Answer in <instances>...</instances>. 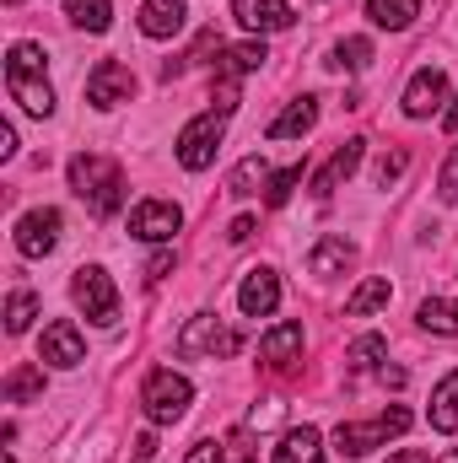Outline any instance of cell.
<instances>
[{
    "instance_id": "ba28073f",
    "label": "cell",
    "mask_w": 458,
    "mask_h": 463,
    "mask_svg": "<svg viewBox=\"0 0 458 463\" xmlns=\"http://www.w3.org/2000/svg\"><path fill=\"white\" fill-rule=\"evenodd\" d=\"M60 227H65V216H60L54 205L27 211V216L16 222V253H22V259H43V253H54V248H60Z\"/></svg>"
},
{
    "instance_id": "9a60e30c",
    "label": "cell",
    "mask_w": 458,
    "mask_h": 463,
    "mask_svg": "<svg viewBox=\"0 0 458 463\" xmlns=\"http://www.w3.org/2000/svg\"><path fill=\"white\" fill-rule=\"evenodd\" d=\"M232 16L248 33H281V27H291V5L286 0H232Z\"/></svg>"
},
{
    "instance_id": "52a82bcc",
    "label": "cell",
    "mask_w": 458,
    "mask_h": 463,
    "mask_svg": "<svg viewBox=\"0 0 458 463\" xmlns=\"http://www.w3.org/2000/svg\"><path fill=\"white\" fill-rule=\"evenodd\" d=\"M243 335L227 329L216 313H195L184 329H178V355H237Z\"/></svg>"
},
{
    "instance_id": "5bb4252c",
    "label": "cell",
    "mask_w": 458,
    "mask_h": 463,
    "mask_svg": "<svg viewBox=\"0 0 458 463\" xmlns=\"http://www.w3.org/2000/svg\"><path fill=\"white\" fill-rule=\"evenodd\" d=\"M135 16H140V33L146 38H178L189 27V5L184 0H146Z\"/></svg>"
},
{
    "instance_id": "f6af8a7d",
    "label": "cell",
    "mask_w": 458,
    "mask_h": 463,
    "mask_svg": "<svg viewBox=\"0 0 458 463\" xmlns=\"http://www.w3.org/2000/svg\"><path fill=\"white\" fill-rule=\"evenodd\" d=\"M5 5H22V0H5Z\"/></svg>"
},
{
    "instance_id": "e0dca14e",
    "label": "cell",
    "mask_w": 458,
    "mask_h": 463,
    "mask_svg": "<svg viewBox=\"0 0 458 463\" xmlns=\"http://www.w3.org/2000/svg\"><path fill=\"white\" fill-rule=\"evenodd\" d=\"M313 124H319V98H297V103H286L281 114L270 118L264 135H270V140H302Z\"/></svg>"
},
{
    "instance_id": "603a6c76",
    "label": "cell",
    "mask_w": 458,
    "mask_h": 463,
    "mask_svg": "<svg viewBox=\"0 0 458 463\" xmlns=\"http://www.w3.org/2000/svg\"><path fill=\"white\" fill-rule=\"evenodd\" d=\"M388 297H394L388 275H372V280H361V286H356V291L345 297V318H367V313L388 307Z\"/></svg>"
},
{
    "instance_id": "8fae6325",
    "label": "cell",
    "mask_w": 458,
    "mask_h": 463,
    "mask_svg": "<svg viewBox=\"0 0 458 463\" xmlns=\"http://www.w3.org/2000/svg\"><path fill=\"white\" fill-rule=\"evenodd\" d=\"M38 361H49V366H60V372L81 366V361H87V340H81V329H76L71 318L49 324V329H43V345H38Z\"/></svg>"
},
{
    "instance_id": "6da1fadb",
    "label": "cell",
    "mask_w": 458,
    "mask_h": 463,
    "mask_svg": "<svg viewBox=\"0 0 458 463\" xmlns=\"http://www.w3.org/2000/svg\"><path fill=\"white\" fill-rule=\"evenodd\" d=\"M43 60H49V54H43L33 38L11 43V54H5V92H11V103H22L33 118L54 114V87H49Z\"/></svg>"
},
{
    "instance_id": "ac0fdd59",
    "label": "cell",
    "mask_w": 458,
    "mask_h": 463,
    "mask_svg": "<svg viewBox=\"0 0 458 463\" xmlns=\"http://www.w3.org/2000/svg\"><path fill=\"white\" fill-rule=\"evenodd\" d=\"M222 60H216V81H243V76H253L270 54H264V43L259 38H248V43H232V49H216Z\"/></svg>"
},
{
    "instance_id": "8d00e7d4",
    "label": "cell",
    "mask_w": 458,
    "mask_h": 463,
    "mask_svg": "<svg viewBox=\"0 0 458 463\" xmlns=\"http://www.w3.org/2000/svg\"><path fill=\"white\" fill-rule=\"evenodd\" d=\"M173 269V248H162V253H151V264H146V280H162Z\"/></svg>"
},
{
    "instance_id": "e575fe53",
    "label": "cell",
    "mask_w": 458,
    "mask_h": 463,
    "mask_svg": "<svg viewBox=\"0 0 458 463\" xmlns=\"http://www.w3.org/2000/svg\"><path fill=\"white\" fill-rule=\"evenodd\" d=\"M405 167H410V156H405V151H394V156H383V162H377V184L388 189V184H394V178H399Z\"/></svg>"
},
{
    "instance_id": "484cf974",
    "label": "cell",
    "mask_w": 458,
    "mask_h": 463,
    "mask_svg": "<svg viewBox=\"0 0 458 463\" xmlns=\"http://www.w3.org/2000/svg\"><path fill=\"white\" fill-rule=\"evenodd\" d=\"M0 393H5V404H33V399H43V372L38 366H11Z\"/></svg>"
},
{
    "instance_id": "7402d4cb",
    "label": "cell",
    "mask_w": 458,
    "mask_h": 463,
    "mask_svg": "<svg viewBox=\"0 0 458 463\" xmlns=\"http://www.w3.org/2000/svg\"><path fill=\"white\" fill-rule=\"evenodd\" d=\"M426 420H432V431H458V372H448L437 388H432V410H426Z\"/></svg>"
},
{
    "instance_id": "f35d334b",
    "label": "cell",
    "mask_w": 458,
    "mask_h": 463,
    "mask_svg": "<svg viewBox=\"0 0 458 463\" xmlns=\"http://www.w3.org/2000/svg\"><path fill=\"white\" fill-rule=\"evenodd\" d=\"M11 156H16V129L0 124V162H11Z\"/></svg>"
},
{
    "instance_id": "277c9868",
    "label": "cell",
    "mask_w": 458,
    "mask_h": 463,
    "mask_svg": "<svg viewBox=\"0 0 458 463\" xmlns=\"http://www.w3.org/2000/svg\"><path fill=\"white\" fill-rule=\"evenodd\" d=\"M405 431H410V410L394 404L377 420H345L340 431H335V448H340L345 458H361V453H372V448H383L388 437H405Z\"/></svg>"
},
{
    "instance_id": "f1b7e54d",
    "label": "cell",
    "mask_w": 458,
    "mask_h": 463,
    "mask_svg": "<svg viewBox=\"0 0 458 463\" xmlns=\"http://www.w3.org/2000/svg\"><path fill=\"white\" fill-rule=\"evenodd\" d=\"M33 318H38V297L33 291H11V302H5V335H27Z\"/></svg>"
},
{
    "instance_id": "ee69618b",
    "label": "cell",
    "mask_w": 458,
    "mask_h": 463,
    "mask_svg": "<svg viewBox=\"0 0 458 463\" xmlns=\"http://www.w3.org/2000/svg\"><path fill=\"white\" fill-rule=\"evenodd\" d=\"M437 463H458V448H453V453H448V458H437Z\"/></svg>"
},
{
    "instance_id": "d6986e66",
    "label": "cell",
    "mask_w": 458,
    "mask_h": 463,
    "mask_svg": "<svg viewBox=\"0 0 458 463\" xmlns=\"http://www.w3.org/2000/svg\"><path fill=\"white\" fill-rule=\"evenodd\" d=\"M350 264H356V242H350V237H319V248L308 253V269H313L319 280L345 275Z\"/></svg>"
},
{
    "instance_id": "d6a6232c",
    "label": "cell",
    "mask_w": 458,
    "mask_h": 463,
    "mask_svg": "<svg viewBox=\"0 0 458 463\" xmlns=\"http://www.w3.org/2000/svg\"><path fill=\"white\" fill-rule=\"evenodd\" d=\"M437 194H443L448 205H458V146L448 151V162H443V178H437Z\"/></svg>"
},
{
    "instance_id": "30bf717a",
    "label": "cell",
    "mask_w": 458,
    "mask_h": 463,
    "mask_svg": "<svg viewBox=\"0 0 458 463\" xmlns=\"http://www.w3.org/2000/svg\"><path fill=\"white\" fill-rule=\"evenodd\" d=\"M178 227H184V211L173 200H140L129 211V237H140V242H173Z\"/></svg>"
},
{
    "instance_id": "b9f144b4",
    "label": "cell",
    "mask_w": 458,
    "mask_h": 463,
    "mask_svg": "<svg viewBox=\"0 0 458 463\" xmlns=\"http://www.w3.org/2000/svg\"><path fill=\"white\" fill-rule=\"evenodd\" d=\"M388 463H432V453H421V448H405V453H394Z\"/></svg>"
},
{
    "instance_id": "1f68e13d",
    "label": "cell",
    "mask_w": 458,
    "mask_h": 463,
    "mask_svg": "<svg viewBox=\"0 0 458 463\" xmlns=\"http://www.w3.org/2000/svg\"><path fill=\"white\" fill-rule=\"evenodd\" d=\"M388 355V340L383 335H361L356 345H350V366H377Z\"/></svg>"
},
{
    "instance_id": "7c38bea8",
    "label": "cell",
    "mask_w": 458,
    "mask_h": 463,
    "mask_svg": "<svg viewBox=\"0 0 458 463\" xmlns=\"http://www.w3.org/2000/svg\"><path fill=\"white\" fill-rule=\"evenodd\" d=\"M443 103H448V76H443L437 65H421V71L410 76V87H405V114L432 118Z\"/></svg>"
},
{
    "instance_id": "2e32d148",
    "label": "cell",
    "mask_w": 458,
    "mask_h": 463,
    "mask_svg": "<svg viewBox=\"0 0 458 463\" xmlns=\"http://www.w3.org/2000/svg\"><path fill=\"white\" fill-rule=\"evenodd\" d=\"M361 151H367V140H361V135H350V140H345L340 151L329 156V167H324V173L313 178V194H319V200H329V194L340 189L345 178H350V173L361 167Z\"/></svg>"
},
{
    "instance_id": "4316f807",
    "label": "cell",
    "mask_w": 458,
    "mask_h": 463,
    "mask_svg": "<svg viewBox=\"0 0 458 463\" xmlns=\"http://www.w3.org/2000/svg\"><path fill=\"white\" fill-rule=\"evenodd\" d=\"M65 16H71L76 27H87V33H109L114 0H65Z\"/></svg>"
},
{
    "instance_id": "d590c367",
    "label": "cell",
    "mask_w": 458,
    "mask_h": 463,
    "mask_svg": "<svg viewBox=\"0 0 458 463\" xmlns=\"http://www.w3.org/2000/svg\"><path fill=\"white\" fill-rule=\"evenodd\" d=\"M227 463H253V442H248V431H232L227 437Z\"/></svg>"
},
{
    "instance_id": "44dd1931",
    "label": "cell",
    "mask_w": 458,
    "mask_h": 463,
    "mask_svg": "<svg viewBox=\"0 0 458 463\" xmlns=\"http://www.w3.org/2000/svg\"><path fill=\"white\" fill-rule=\"evenodd\" d=\"M259 355H264L270 366H291V361L302 355V324H275V329L259 340Z\"/></svg>"
},
{
    "instance_id": "5b68a950",
    "label": "cell",
    "mask_w": 458,
    "mask_h": 463,
    "mask_svg": "<svg viewBox=\"0 0 458 463\" xmlns=\"http://www.w3.org/2000/svg\"><path fill=\"white\" fill-rule=\"evenodd\" d=\"M222 135H227V114L211 109V114L189 118V124L178 129V167H184V173H205V167L216 162Z\"/></svg>"
},
{
    "instance_id": "7bdbcfd3",
    "label": "cell",
    "mask_w": 458,
    "mask_h": 463,
    "mask_svg": "<svg viewBox=\"0 0 458 463\" xmlns=\"http://www.w3.org/2000/svg\"><path fill=\"white\" fill-rule=\"evenodd\" d=\"M443 129H458V98L448 103V109H443Z\"/></svg>"
},
{
    "instance_id": "74e56055",
    "label": "cell",
    "mask_w": 458,
    "mask_h": 463,
    "mask_svg": "<svg viewBox=\"0 0 458 463\" xmlns=\"http://www.w3.org/2000/svg\"><path fill=\"white\" fill-rule=\"evenodd\" d=\"M377 383H383V388H405L410 377H405V366H377Z\"/></svg>"
},
{
    "instance_id": "3957f363",
    "label": "cell",
    "mask_w": 458,
    "mask_h": 463,
    "mask_svg": "<svg viewBox=\"0 0 458 463\" xmlns=\"http://www.w3.org/2000/svg\"><path fill=\"white\" fill-rule=\"evenodd\" d=\"M189 399H195V383H189L184 372H173V366H157V372L140 383V410H146L151 426H173V420H184Z\"/></svg>"
},
{
    "instance_id": "8992f818",
    "label": "cell",
    "mask_w": 458,
    "mask_h": 463,
    "mask_svg": "<svg viewBox=\"0 0 458 463\" xmlns=\"http://www.w3.org/2000/svg\"><path fill=\"white\" fill-rule=\"evenodd\" d=\"M71 297H76V307L92 318V324H119V291L114 280H109V269H98V264H81L76 269V280H71Z\"/></svg>"
},
{
    "instance_id": "cb8c5ba5",
    "label": "cell",
    "mask_w": 458,
    "mask_h": 463,
    "mask_svg": "<svg viewBox=\"0 0 458 463\" xmlns=\"http://www.w3.org/2000/svg\"><path fill=\"white\" fill-rule=\"evenodd\" d=\"M367 16L388 33H405L415 16H421V0H367Z\"/></svg>"
},
{
    "instance_id": "60d3db41",
    "label": "cell",
    "mask_w": 458,
    "mask_h": 463,
    "mask_svg": "<svg viewBox=\"0 0 458 463\" xmlns=\"http://www.w3.org/2000/svg\"><path fill=\"white\" fill-rule=\"evenodd\" d=\"M227 237H232V242H248V237H253V216H237Z\"/></svg>"
},
{
    "instance_id": "4fadbf2b",
    "label": "cell",
    "mask_w": 458,
    "mask_h": 463,
    "mask_svg": "<svg viewBox=\"0 0 458 463\" xmlns=\"http://www.w3.org/2000/svg\"><path fill=\"white\" fill-rule=\"evenodd\" d=\"M237 307H243V318H270L275 307H281V280H275V269H248L243 275V286H237Z\"/></svg>"
},
{
    "instance_id": "f546056e",
    "label": "cell",
    "mask_w": 458,
    "mask_h": 463,
    "mask_svg": "<svg viewBox=\"0 0 458 463\" xmlns=\"http://www.w3.org/2000/svg\"><path fill=\"white\" fill-rule=\"evenodd\" d=\"M329 65H335V71H367V65H372V43H367V38H340L335 54H329Z\"/></svg>"
},
{
    "instance_id": "d4e9b609",
    "label": "cell",
    "mask_w": 458,
    "mask_h": 463,
    "mask_svg": "<svg viewBox=\"0 0 458 463\" xmlns=\"http://www.w3.org/2000/svg\"><path fill=\"white\" fill-rule=\"evenodd\" d=\"M270 178H275V173L264 167V156H243V162L232 167L227 189H232V194H243V200H248V194H259V189H270Z\"/></svg>"
},
{
    "instance_id": "ffe728a7",
    "label": "cell",
    "mask_w": 458,
    "mask_h": 463,
    "mask_svg": "<svg viewBox=\"0 0 458 463\" xmlns=\"http://www.w3.org/2000/svg\"><path fill=\"white\" fill-rule=\"evenodd\" d=\"M275 463H324V437L313 426H291L275 448Z\"/></svg>"
},
{
    "instance_id": "83f0119b",
    "label": "cell",
    "mask_w": 458,
    "mask_h": 463,
    "mask_svg": "<svg viewBox=\"0 0 458 463\" xmlns=\"http://www.w3.org/2000/svg\"><path fill=\"white\" fill-rule=\"evenodd\" d=\"M415 324L432 329V335H458V302H443V297H426L415 307Z\"/></svg>"
},
{
    "instance_id": "4dcf8cb0",
    "label": "cell",
    "mask_w": 458,
    "mask_h": 463,
    "mask_svg": "<svg viewBox=\"0 0 458 463\" xmlns=\"http://www.w3.org/2000/svg\"><path fill=\"white\" fill-rule=\"evenodd\" d=\"M297 184H302V162H291V167H281V173L270 178V189H264V205H286Z\"/></svg>"
},
{
    "instance_id": "9c48e42d",
    "label": "cell",
    "mask_w": 458,
    "mask_h": 463,
    "mask_svg": "<svg viewBox=\"0 0 458 463\" xmlns=\"http://www.w3.org/2000/svg\"><path fill=\"white\" fill-rule=\"evenodd\" d=\"M129 98H135V76H129V65H119V60H98L92 76H87V103L109 114V109L129 103Z\"/></svg>"
},
{
    "instance_id": "ab89813d",
    "label": "cell",
    "mask_w": 458,
    "mask_h": 463,
    "mask_svg": "<svg viewBox=\"0 0 458 463\" xmlns=\"http://www.w3.org/2000/svg\"><path fill=\"white\" fill-rule=\"evenodd\" d=\"M129 453H135V458L146 463V458H151V453H157V437H151V431H140V437H135V448H129Z\"/></svg>"
},
{
    "instance_id": "836d02e7",
    "label": "cell",
    "mask_w": 458,
    "mask_h": 463,
    "mask_svg": "<svg viewBox=\"0 0 458 463\" xmlns=\"http://www.w3.org/2000/svg\"><path fill=\"white\" fill-rule=\"evenodd\" d=\"M184 463H227V442H195Z\"/></svg>"
},
{
    "instance_id": "7a4b0ae2",
    "label": "cell",
    "mask_w": 458,
    "mask_h": 463,
    "mask_svg": "<svg viewBox=\"0 0 458 463\" xmlns=\"http://www.w3.org/2000/svg\"><path fill=\"white\" fill-rule=\"evenodd\" d=\"M71 189H76V200H87L92 216H114L124 205V173H119V162L98 156V151L71 156Z\"/></svg>"
}]
</instances>
